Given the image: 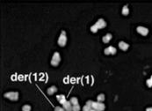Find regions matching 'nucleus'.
Returning a JSON list of instances; mask_svg holds the SVG:
<instances>
[{
  "instance_id": "f257e3e1",
  "label": "nucleus",
  "mask_w": 152,
  "mask_h": 111,
  "mask_svg": "<svg viewBox=\"0 0 152 111\" xmlns=\"http://www.w3.org/2000/svg\"><path fill=\"white\" fill-rule=\"evenodd\" d=\"M106 26H107V22L105 21V20H103V18H98V21L91 27V31L92 33H97L98 29L104 28L106 27Z\"/></svg>"
},
{
  "instance_id": "f03ea898",
  "label": "nucleus",
  "mask_w": 152,
  "mask_h": 111,
  "mask_svg": "<svg viewBox=\"0 0 152 111\" xmlns=\"http://www.w3.org/2000/svg\"><path fill=\"white\" fill-rule=\"evenodd\" d=\"M4 96L11 101H18L19 100V92H7L4 95Z\"/></svg>"
},
{
  "instance_id": "7ed1b4c3",
  "label": "nucleus",
  "mask_w": 152,
  "mask_h": 111,
  "mask_svg": "<svg viewBox=\"0 0 152 111\" xmlns=\"http://www.w3.org/2000/svg\"><path fill=\"white\" fill-rule=\"evenodd\" d=\"M66 43H67V34H66V32L62 30L58 38V44L61 47H64Z\"/></svg>"
},
{
  "instance_id": "20e7f679",
  "label": "nucleus",
  "mask_w": 152,
  "mask_h": 111,
  "mask_svg": "<svg viewBox=\"0 0 152 111\" xmlns=\"http://www.w3.org/2000/svg\"><path fill=\"white\" fill-rule=\"evenodd\" d=\"M61 62V56L58 52H55L53 57H52V59H51V65L53 66H57Z\"/></svg>"
},
{
  "instance_id": "39448f33",
  "label": "nucleus",
  "mask_w": 152,
  "mask_h": 111,
  "mask_svg": "<svg viewBox=\"0 0 152 111\" xmlns=\"http://www.w3.org/2000/svg\"><path fill=\"white\" fill-rule=\"evenodd\" d=\"M92 108L93 109H96V110L103 111V110H105L106 106H105V104L102 103V102H99V101H96V102H95V101H93Z\"/></svg>"
},
{
  "instance_id": "423d86ee",
  "label": "nucleus",
  "mask_w": 152,
  "mask_h": 111,
  "mask_svg": "<svg viewBox=\"0 0 152 111\" xmlns=\"http://www.w3.org/2000/svg\"><path fill=\"white\" fill-rule=\"evenodd\" d=\"M136 31H137L140 34H142V35H143V36H145V35H147V34H149V29H148L147 27H142V26L137 27Z\"/></svg>"
},
{
  "instance_id": "0eeeda50",
  "label": "nucleus",
  "mask_w": 152,
  "mask_h": 111,
  "mask_svg": "<svg viewBox=\"0 0 152 111\" xmlns=\"http://www.w3.org/2000/svg\"><path fill=\"white\" fill-rule=\"evenodd\" d=\"M104 52H105L106 55H114V54H116L117 50H116V49L114 47L109 46V47H107V48L105 49Z\"/></svg>"
},
{
  "instance_id": "6e6552de",
  "label": "nucleus",
  "mask_w": 152,
  "mask_h": 111,
  "mask_svg": "<svg viewBox=\"0 0 152 111\" xmlns=\"http://www.w3.org/2000/svg\"><path fill=\"white\" fill-rule=\"evenodd\" d=\"M62 108H63L66 111H73V109H72L73 105L71 103V101H66L62 104Z\"/></svg>"
},
{
  "instance_id": "1a4fd4ad",
  "label": "nucleus",
  "mask_w": 152,
  "mask_h": 111,
  "mask_svg": "<svg viewBox=\"0 0 152 111\" xmlns=\"http://www.w3.org/2000/svg\"><path fill=\"white\" fill-rule=\"evenodd\" d=\"M119 47L121 49H122L123 51H126L128 48H129V45L128 43H126L125 42H119Z\"/></svg>"
},
{
  "instance_id": "9d476101",
  "label": "nucleus",
  "mask_w": 152,
  "mask_h": 111,
  "mask_svg": "<svg viewBox=\"0 0 152 111\" xmlns=\"http://www.w3.org/2000/svg\"><path fill=\"white\" fill-rule=\"evenodd\" d=\"M47 92H48V94L49 95H51L55 94L56 92H57V88H56V86H50L49 88H48Z\"/></svg>"
},
{
  "instance_id": "9b49d317",
  "label": "nucleus",
  "mask_w": 152,
  "mask_h": 111,
  "mask_svg": "<svg viewBox=\"0 0 152 111\" xmlns=\"http://www.w3.org/2000/svg\"><path fill=\"white\" fill-rule=\"evenodd\" d=\"M56 99H57V101H58L62 105L67 101L65 95H57V96H56Z\"/></svg>"
},
{
  "instance_id": "f8f14e48",
  "label": "nucleus",
  "mask_w": 152,
  "mask_h": 111,
  "mask_svg": "<svg viewBox=\"0 0 152 111\" xmlns=\"http://www.w3.org/2000/svg\"><path fill=\"white\" fill-rule=\"evenodd\" d=\"M112 34H107L105 36H103V38H102V40H103V42H105V43H107V42H109L110 41H111V39H112Z\"/></svg>"
},
{
  "instance_id": "ddd939ff",
  "label": "nucleus",
  "mask_w": 152,
  "mask_h": 111,
  "mask_svg": "<svg viewBox=\"0 0 152 111\" xmlns=\"http://www.w3.org/2000/svg\"><path fill=\"white\" fill-rule=\"evenodd\" d=\"M121 12H122L123 15H128L129 13V8H128V5H124L123 8H122Z\"/></svg>"
},
{
  "instance_id": "4468645a",
  "label": "nucleus",
  "mask_w": 152,
  "mask_h": 111,
  "mask_svg": "<svg viewBox=\"0 0 152 111\" xmlns=\"http://www.w3.org/2000/svg\"><path fill=\"white\" fill-rule=\"evenodd\" d=\"M97 100H98V101H99V102H103V101H105V95H104V94L98 95V97H97Z\"/></svg>"
},
{
  "instance_id": "2eb2a0df",
  "label": "nucleus",
  "mask_w": 152,
  "mask_h": 111,
  "mask_svg": "<svg viewBox=\"0 0 152 111\" xmlns=\"http://www.w3.org/2000/svg\"><path fill=\"white\" fill-rule=\"evenodd\" d=\"M71 103L74 106V105H77L78 104V99L77 97H72L71 100H70Z\"/></svg>"
},
{
  "instance_id": "dca6fc26",
  "label": "nucleus",
  "mask_w": 152,
  "mask_h": 111,
  "mask_svg": "<svg viewBox=\"0 0 152 111\" xmlns=\"http://www.w3.org/2000/svg\"><path fill=\"white\" fill-rule=\"evenodd\" d=\"M23 111H31V106L30 105H24L22 107Z\"/></svg>"
},
{
  "instance_id": "f3484780",
  "label": "nucleus",
  "mask_w": 152,
  "mask_h": 111,
  "mask_svg": "<svg viewBox=\"0 0 152 111\" xmlns=\"http://www.w3.org/2000/svg\"><path fill=\"white\" fill-rule=\"evenodd\" d=\"M146 84H147V86H148L149 87H152V75H151V77L146 81Z\"/></svg>"
},
{
  "instance_id": "a211bd4d",
  "label": "nucleus",
  "mask_w": 152,
  "mask_h": 111,
  "mask_svg": "<svg viewBox=\"0 0 152 111\" xmlns=\"http://www.w3.org/2000/svg\"><path fill=\"white\" fill-rule=\"evenodd\" d=\"M92 109V108L88 106V105H86V106H83V111H91Z\"/></svg>"
},
{
  "instance_id": "6ab92c4d",
  "label": "nucleus",
  "mask_w": 152,
  "mask_h": 111,
  "mask_svg": "<svg viewBox=\"0 0 152 111\" xmlns=\"http://www.w3.org/2000/svg\"><path fill=\"white\" fill-rule=\"evenodd\" d=\"M80 106H79V104H77V105H74L73 106V108H72V109H73V111H79L80 110Z\"/></svg>"
},
{
  "instance_id": "aec40b11",
  "label": "nucleus",
  "mask_w": 152,
  "mask_h": 111,
  "mask_svg": "<svg viewBox=\"0 0 152 111\" xmlns=\"http://www.w3.org/2000/svg\"><path fill=\"white\" fill-rule=\"evenodd\" d=\"M55 111H66V110H65L63 108L58 106V107H56V108H55Z\"/></svg>"
},
{
  "instance_id": "412c9836",
  "label": "nucleus",
  "mask_w": 152,
  "mask_h": 111,
  "mask_svg": "<svg viewBox=\"0 0 152 111\" xmlns=\"http://www.w3.org/2000/svg\"><path fill=\"white\" fill-rule=\"evenodd\" d=\"M146 111H152V108H147Z\"/></svg>"
},
{
  "instance_id": "4be33fe9",
  "label": "nucleus",
  "mask_w": 152,
  "mask_h": 111,
  "mask_svg": "<svg viewBox=\"0 0 152 111\" xmlns=\"http://www.w3.org/2000/svg\"><path fill=\"white\" fill-rule=\"evenodd\" d=\"M91 111H99V110H96V109H93V108H92V109Z\"/></svg>"
}]
</instances>
